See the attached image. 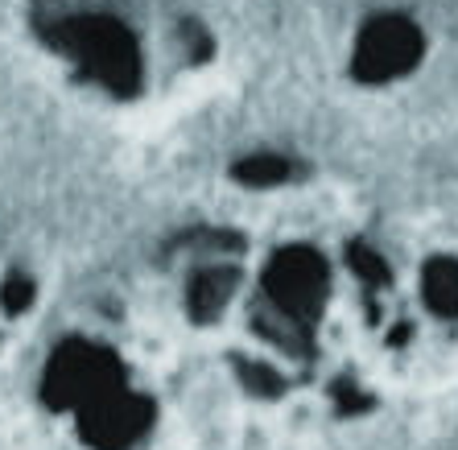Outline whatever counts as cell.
<instances>
[{"label": "cell", "mask_w": 458, "mask_h": 450, "mask_svg": "<svg viewBox=\"0 0 458 450\" xmlns=\"http://www.w3.org/2000/svg\"><path fill=\"white\" fill-rule=\"evenodd\" d=\"M322 301H327V260L310 244L277 248L260 273V306H273L298 322L301 331H310Z\"/></svg>", "instance_id": "cell-2"}, {"label": "cell", "mask_w": 458, "mask_h": 450, "mask_svg": "<svg viewBox=\"0 0 458 450\" xmlns=\"http://www.w3.org/2000/svg\"><path fill=\"white\" fill-rule=\"evenodd\" d=\"M421 58V33L405 17H376L360 33V50H355V75L368 83L405 75L409 66Z\"/></svg>", "instance_id": "cell-3"}, {"label": "cell", "mask_w": 458, "mask_h": 450, "mask_svg": "<svg viewBox=\"0 0 458 450\" xmlns=\"http://www.w3.org/2000/svg\"><path fill=\"white\" fill-rule=\"evenodd\" d=\"M33 298H38V290H33L30 268H17L0 260V347H4V339H13L25 327V318L38 306Z\"/></svg>", "instance_id": "cell-4"}, {"label": "cell", "mask_w": 458, "mask_h": 450, "mask_svg": "<svg viewBox=\"0 0 458 450\" xmlns=\"http://www.w3.org/2000/svg\"><path fill=\"white\" fill-rule=\"evenodd\" d=\"M426 301L437 314H458V265L454 260H434L421 277Z\"/></svg>", "instance_id": "cell-5"}, {"label": "cell", "mask_w": 458, "mask_h": 450, "mask_svg": "<svg viewBox=\"0 0 458 450\" xmlns=\"http://www.w3.org/2000/svg\"><path fill=\"white\" fill-rule=\"evenodd\" d=\"M30 25L79 83L116 104L157 96L161 79L199 58L194 25L161 0H30Z\"/></svg>", "instance_id": "cell-1"}]
</instances>
